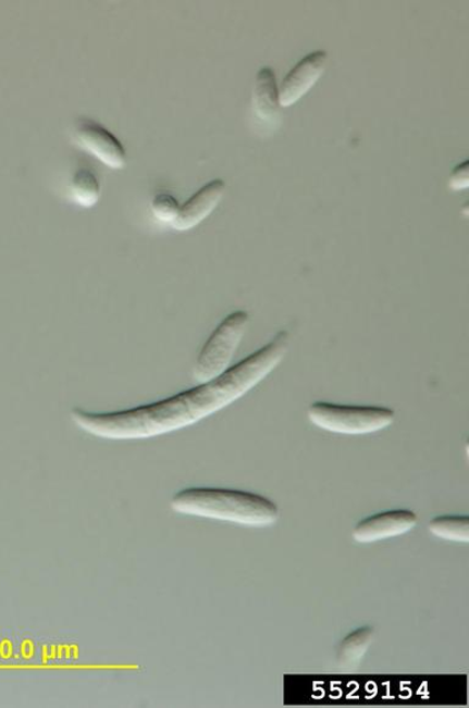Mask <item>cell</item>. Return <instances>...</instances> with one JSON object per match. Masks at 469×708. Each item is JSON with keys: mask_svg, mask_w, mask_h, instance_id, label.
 I'll return each mask as SVG.
<instances>
[{"mask_svg": "<svg viewBox=\"0 0 469 708\" xmlns=\"http://www.w3.org/2000/svg\"><path fill=\"white\" fill-rule=\"evenodd\" d=\"M291 341V333L277 332L271 341L223 375L175 396L111 412L74 408L70 419L86 434L103 439L134 440L172 434L198 424L246 396L281 365Z\"/></svg>", "mask_w": 469, "mask_h": 708, "instance_id": "1", "label": "cell"}, {"mask_svg": "<svg viewBox=\"0 0 469 708\" xmlns=\"http://www.w3.org/2000/svg\"><path fill=\"white\" fill-rule=\"evenodd\" d=\"M171 506L178 514L249 527L271 526L279 519V508L273 500L252 492L229 488H185L173 496Z\"/></svg>", "mask_w": 469, "mask_h": 708, "instance_id": "2", "label": "cell"}, {"mask_svg": "<svg viewBox=\"0 0 469 708\" xmlns=\"http://www.w3.org/2000/svg\"><path fill=\"white\" fill-rule=\"evenodd\" d=\"M309 421L331 434L363 436L391 427L395 411L385 407H361L316 401L307 410Z\"/></svg>", "mask_w": 469, "mask_h": 708, "instance_id": "3", "label": "cell"}, {"mask_svg": "<svg viewBox=\"0 0 469 708\" xmlns=\"http://www.w3.org/2000/svg\"><path fill=\"white\" fill-rule=\"evenodd\" d=\"M251 323L245 310H236L218 324L198 352L193 375L197 383L217 378L232 368V361Z\"/></svg>", "mask_w": 469, "mask_h": 708, "instance_id": "4", "label": "cell"}, {"mask_svg": "<svg viewBox=\"0 0 469 708\" xmlns=\"http://www.w3.org/2000/svg\"><path fill=\"white\" fill-rule=\"evenodd\" d=\"M73 139L83 151L91 154L108 169L122 171L126 165L125 147L106 126L92 120H78Z\"/></svg>", "mask_w": 469, "mask_h": 708, "instance_id": "5", "label": "cell"}, {"mask_svg": "<svg viewBox=\"0 0 469 708\" xmlns=\"http://www.w3.org/2000/svg\"><path fill=\"white\" fill-rule=\"evenodd\" d=\"M417 523L418 517L412 510H388L359 521L353 537L358 544H374L410 533Z\"/></svg>", "mask_w": 469, "mask_h": 708, "instance_id": "6", "label": "cell"}, {"mask_svg": "<svg viewBox=\"0 0 469 708\" xmlns=\"http://www.w3.org/2000/svg\"><path fill=\"white\" fill-rule=\"evenodd\" d=\"M328 61L329 55L325 51H316L301 59L279 87L281 107H292L311 91L319 78L323 76Z\"/></svg>", "mask_w": 469, "mask_h": 708, "instance_id": "7", "label": "cell"}, {"mask_svg": "<svg viewBox=\"0 0 469 708\" xmlns=\"http://www.w3.org/2000/svg\"><path fill=\"white\" fill-rule=\"evenodd\" d=\"M226 184L222 179L209 182L192 196L183 206L172 228L177 232H188L203 223L222 202Z\"/></svg>", "mask_w": 469, "mask_h": 708, "instance_id": "8", "label": "cell"}, {"mask_svg": "<svg viewBox=\"0 0 469 708\" xmlns=\"http://www.w3.org/2000/svg\"><path fill=\"white\" fill-rule=\"evenodd\" d=\"M254 113L259 122L267 126H275L281 114V98L276 76L272 67L259 69L254 90Z\"/></svg>", "mask_w": 469, "mask_h": 708, "instance_id": "9", "label": "cell"}, {"mask_svg": "<svg viewBox=\"0 0 469 708\" xmlns=\"http://www.w3.org/2000/svg\"><path fill=\"white\" fill-rule=\"evenodd\" d=\"M375 631L372 626H362L346 635L337 648V662L344 668L361 664L369 647L374 642Z\"/></svg>", "mask_w": 469, "mask_h": 708, "instance_id": "10", "label": "cell"}, {"mask_svg": "<svg viewBox=\"0 0 469 708\" xmlns=\"http://www.w3.org/2000/svg\"><path fill=\"white\" fill-rule=\"evenodd\" d=\"M69 195L79 208L89 210L101 200L102 185L98 176L89 170H78L69 184Z\"/></svg>", "mask_w": 469, "mask_h": 708, "instance_id": "11", "label": "cell"}, {"mask_svg": "<svg viewBox=\"0 0 469 708\" xmlns=\"http://www.w3.org/2000/svg\"><path fill=\"white\" fill-rule=\"evenodd\" d=\"M429 533L453 543H469V518L467 516H442L428 524Z\"/></svg>", "mask_w": 469, "mask_h": 708, "instance_id": "12", "label": "cell"}, {"mask_svg": "<svg viewBox=\"0 0 469 708\" xmlns=\"http://www.w3.org/2000/svg\"><path fill=\"white\" fill-rule=\"evenodd\" d=\"M151 210L153 218L163 224L173 225L176 221L180 203L171 194H159L152 201Z\"/></svg>", "mask_w": 469, "mask_h": 708, "instance_id": "13", "label": "cell"}, {"mask_svg": "<svg viewBox=\"0 0 469 708\" xmlns=\"http://www.w3.org/2000/svg\"><path fill=\"white\" fill-rule=\"evenodd\" d=\"M468 186H469L468 161H465L464 163L455 166V170L451 175V179H448V188H451L454 191H464L468 189Z\"/></svg>", "mask_w": 469, "mask_h": 708, "instance_id": "14", "label": "cell"}]
</instances>
